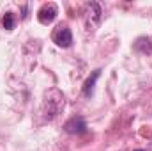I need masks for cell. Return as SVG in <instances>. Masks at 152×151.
<instances>
[{"instance_id":"obj_5","label":"cell","mask_w":152,"mask_h":151,"mask_svg":"<svg viewBox=\"0 0 152 151\" xmlns=\"http://www.w3.org/2000/svg\"><path fill=\"white\" fill-rule=\"evenodd\" d=\"M62 107H64V96H62V94H58L57 100L48 98V100H46V117H48V119L55 117Z\"/></svg>"},{"instance_id":"obj_3","label":"cell","mask_w":152,"mask_h":151,"mask_svg":"<svg viewBox=\"0 0 152 151\" xmlns=\"http://www.w3.org/2000/svg\"><path fill=\"white\" fill-rule=\"evenodd\" d=\"M99 21H101V7H99V4L97 2L87 4V27H88V30H94Z\"/></svg>"},{"instance_id":"obj_7","label":"cell","mask_w":152,"mask_h":151,"mask_svg":"<svg viewBox=\"0 0 152 151\" xmlns=\"http://www.w3.org/2000/svg\"><path fill=\"white\" fill-rule=\"evenodd\" d=\"M134 50H138L142 53H151L152 52V39L151 38H140L134 43Z\"/></svg>"},{"instance_id":"obj_4","label":"cell","mask_w":152,"mask_h":151,"mask_svg":"<svg viewBox=\"0 0 152 151\" xmlns=\"http://www.w3.org/2000/svg\"><path fill=\"white\" fill-rule=\"evenodd\" d=\"M57 14H58L57 5H55V4H46V5H42L41 11H39V21H41L42 25H48V23H51V21L57 18Z\"/></svg>"},{"instance_id":"obj_8","label":"cell","mask_w":152,"mask_h":151,"mask_svg":"<svg viewBox=\"0 0 152 151\" xmlns=\"http://www.w3.org/2000/svg\"><path fill=\"white\" fill-rule=\"evenodd\" d=\"M14 23H16L14 14L12 13H5V16H4V29L5 30H12L14 29Z\"/></svg>"},{"instance_id":"obj_6","label":"cell","mask_w":152,"mask_h":151,"mask_svg":"<svg viewBox=\"0 0 152 151\" xmlns=\"http://www.w3.org/2000/svg\"><path fill=\"white\" fill-rule=\"evenodd\" d=\"M99 76H101V70H96V71H92V75L85 80L83 89H81V93H83V96H85V98H90V96L94 94L96 82H97V78H99Z\"/></svg>"},{"instance_id":"obj_1","label":"cell","mask_w":152,"mask_h":151,"mask_svg":"<svg viewBox=\"0 0 152 151\" xmlns=\"http://www.w3.org/2000/svg\"><path fill=\"white\" fill-rule=\"evenodd\" d=\"M53 43L60 48H69L73 44V34L67 25H58L53 32Z\"/></svg>"},{"instance_id":"obj_9","label":"cell","mask_w":152,"mask_h":151,"mask_svg":"<svg viewBox=\"0 0 152 151\" xmlns=\"http://www.w3.org/2000/svg\"><path fill=\"white\" fill-rule=\"evenodd\" d=\"M136 151H143V150H136Z\"/></svg>"},{"instance_id":"obj_2","label":"cell","mask_w":152,"mask_h":151,"mask_svg":"<svg viewBox=\"0 0 152 151\" xmlns=\"http://www.w3.org/2000/svg\"><path fill=\"white\" fill-rule=\"evenodd\" d=\"M64 130L67 133H71V135H81V133L87 132V123H85V119L81 115H73L71 119L66 121Z\"/></svg>"}]
</instances>
